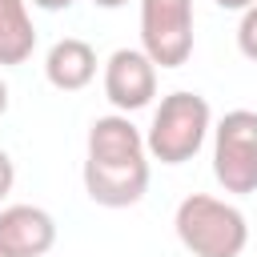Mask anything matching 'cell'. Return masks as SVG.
<instances>
[{
    "instance_id": "obj_11",
    "label": "cell",
    "mask_w": 257,
    "mask_h": 257,
    "mask_svg": "<svg viewBox=\"0 0 257 257\" xmlns=\"http://www.w3.org/2000/svg\"><path fill=\"white\" fill-rule=\"evenodd\" d=\"M237 48L245 60L257 64V4L241 12V24H237Z\"/></svg>"
},
{
    "instance_id": "obj_4",
    "label": "cell",
    "mask_w": 257,
    "mask_h": 257,
    "mask_svg": "<svg viewBox=\"0 0 257 257\" xmlns=\"http://www.w3.org/2000/svg\"><path fill=\"white\" fill-rule=\"evenodd\" d=\"M141 48L157 68L193 56V0H141Z\"/></svg>"
},
{
    "instance_id": "obj_10",
    "label": "cell",
    "mask_w": 257,
    "mask_h": 257,
    "mask_svg": "<svg viewBox=\"0 0 257 257\" xmlns=\"http://www.w3.org/2000/svg\"><path fill=\"white\" fill-rule=\"evenodd\" d=\"M36 48V28L28 16V0H0V64H24Z\"/></svg>"
},
{
    "instance_id": "obj_14",
    "label": "cell",
    "mask_w": 257,
    "mask_h": 257,
    "mask_svg": "<svg viewBox=\"0 0 257 257\" xmlns=\"http://www.w3.org/2000/svg\"><path fill=\"white\" fill-rule=\"evenodd\" d=\"M217 8H229V12H245V8H253L257 0H213Z\"/></svg>"
},
{
    "instance_id": "obj_3",
    "label": "cell",
    "mask_w": 257,
    "mask_h": 257,
    "mask_svg": "<svg viewBox=\"0 0 257 257\" xmlns=\"http://www.w3.org/2000/svg\"><path fill=\"white\" fill-rule=\"evenodd\" d=\"M213 177L225 193H257V112L233 108L213 128Z\"/></svg>"
},
{
    "instance_id": "obj_2",
    "label": "cell",
    "mask_w": 257,
    "mask_h": 257,
    "mask_svg": "<svg viewBox=\"0 0 257 257\" xmlns=\"http://www.w3.org/2000/svg\"><path fill=\"white\" fill-rule=\"evenodd\" d=\"M209 128H213L209 100L201 92L177 88V92L161 96V104L153 112V124L145 133V149L161 165H185V161H193L201 153Z\"/></svg>"
},
{
    "instance_id": "obj_7",
    "label": "cell",
    "mask_w": 257,
    "mask_h": 257,
    "mask_svg": "<svg viewBox=\"0 0 257 257\" xmlns=\"http://www.w3.org/2000/svg\"><path fill=\"white\" fill-rule=\"evenodd\" d=\"M0 245L12 257H48L56 245V221L40 205H8L0 209Z\"/></svg>"
},
{
    "instance_id": "obj_8",
    "label": "cell",
    "mask_w": 257,
    "mask_h": 257,
    "mask_svg": "<svg viewBox=\"0 0 257 257\" xmlns=\"http://www.w3.org/2000/svg\"><path fill=\"white\" fill-rule=\"evenodd\" d=\"M84 193L100 209H128L149 193V161L145 165H92V161H84Z\"/></svg>"
},
{
    "instance_id": "obj_15",
    "label": "cell",
    "mask_w": 257,
    "mask_h": 257,
    "mask_svg": "<svg viewBox=\"0 0 257 257\" xmlns=\"http://www.w3.org/2000/svg\"><path fill=\"white\" fill-rule=\"evenodd\" d=\"M8 112V84H4V76H0V116Z\"/></svg>"
},
{
    "instance_id": "obj_13",
    "label": "cell",
    "mask_w": 257,
    "mask_h": 257,
    "mask_svg": "<svg viewBox=\"0 0 257 257\" xmlns=\"http://www.w3.org/2000/svg\"><path fill=\"white\" fill-rule=\"evenodd\" d=\"M36 8H44V12H64V8H72L76 0H32Z\"/></svg>"
},
{
    "instance_id": "obj_6",
    "label": "cell",
    "mask_w": 257,
    "mask_h": 257,
    "mask_svg": "<svg viewBox=\"0 0 257 257\" xmlns=\"http://www.w3.org/2000/svg\"><path fill=\"white\" fill-rule=\"evenodd\" d=\"M84 161L92 165H145L149 149H145V133L124 116H96L88 124V145H84Z\"/></svg>"
},
{
    "instance_id": "obj_5",
    "label": "cell",
    "mask_w": 257,
    "mask_h": 257,
    "mask_svg": "<svg viewBox=\"0 0 257 257\" xmlns=\"http://www.w3.org/2000/svg\"><path fill=\"white\" fill-rule=\"evenodd\" d=\"M104 96L124 116L157 96V64L145 56V48H116L104 60Z\"/></svg>"
},
{
    "instance_id": "obj_1",
    "label": "cell",
    "mask_w": 257,
    "mask_h": 257,
    "mask_svg": "<svg viewBox=\"0 0 257 257\" xmlns=\"http://www.w3.org/2000/svg\"><path fill=\"white\" fill-rule=\"evenodd\" d=\"M173 229L193 257H241L249 245L245 213L221 197H209V193L185 197L177 205Z\"/></svg>"
},
{
    "instance_id": "obj_17",
    "label": "cell",
    "mask_w": 257,
    "mask_h": 257,
    "mask_svg": "<svg viewBox=\"0 0 257 257\" xmlns=\"http://www.w3.org/2000/svg\"><path fill=\"white\" fill-rule=\"evenodd\" d=\"M0 257H12V253H8V249H4V245H0Z\"/></svg>"
},
{
    "instance_id": "obj_16",
    "label": "cell",
    "mask_w": 257,
    "mask_h": 257,
    "mask_svg": "<svg viewBox=\"0 0 257 257\" xmlns=\"http://www.w3.org/2000/svg\"><path fill=\"white\" fill-rule=\"evenodd\" d=\"M96 8H120V4H128V0H92Z\"/></svg>"
},
{
    "instance_id": "obj_9",
    "label": "cell",
    "mask_w": 257,
    "mask_h": 257,
    "mask_svg": "<svg viewBox=\"0 0 257 257\" xmlns=\"http://www.w3.org/2000/svg\"><path fill=\"white\" fill-rule=\"evenodd\" d=\"M44 76H48V84L60 88V92H80V88H88L92 76H96V52H92V44H88V40H76V36L56 40V44L48 48V56H44Z\"/></svg>"
},
{
    "instance_id": "obj_12",
    "label": "cell",
    "mask_w": 257,
    "mask_h": 257,
    "mask_svg": "<svg viewBox=\"0 0 257 257\" xmlns=\"http://www.w3.org/2000/svg\"><path fill=\"white\" fill-rule=\"evenodd\" d=\"M12 185H16V165H12V157L0 149V201L12 193Z\"/></svg>"
}]
</instances>
